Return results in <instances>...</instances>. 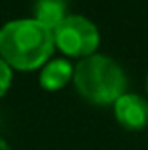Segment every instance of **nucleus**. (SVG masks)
<instances>
[{"mask_svg": "<svg viewBox=\"0 0 148 150\" xmlns=\"http://www.w3.org/2000/svg\"><path fill=\"white\" fill-rule=\"evenodd\" d=\"M55 51L53 30L36 19H15L0 29V59L11 70L42 69Z\"/></svg>", "mask_w": 148, "mask_h": 150, "instance_id": "1", "label": "nucleus"}, {"mask_svg": "<svg viewBox=\"0 0 148 150\" xmlns=\"http://www.w3.org/2000/svg\"><path fill=\"white\" fill-rule=\"evenodd\" d=\"M72 82L78 93L93 105H114L127 93V76L118 61L108 55H89L74 67Z\"/></svg>", "mask_w": 148, "mask_h": 150, "instance_id": "2", "label": "nucleus"}, {"mask_svg": "<svg viewBox=\"0 0 148 150\" xmlns=\"http://www.w3.org/2000/svg\"><path fill=\"white\" fill-rule=\"evenodd\" d=\"M55 48L63 51L68 57L85 59L89 55H95L101 44L99 29L93 21H89L84 15H68L55 30H53Z\"/></svg>", "mask_w": 148, "mask_h": 150, "instance_id": "3", "label": "nucleus"}, {"mask_svg": "<svg viewBox=\"0 0 148 150\" xmlns=\"http://www.w3.org/2000/svg\"><path fill=\"white\" fill-rule=\"evenodd\" d=\"M114 118L122 127L141 131L148 127V101L137 93H123L114 103Z\"/></svg>", "mask_w": 148, "mask_h": 150, "instance_id": "4", "label": "nucleus"}, {"mask_svg": "<svg viewBox=\"0 0 148 150\" xmlns=\"http://www.w3.org/2000/svg\"><path fill=\"white\" fill-rule=\"evenodd\" d=\"M74 76V67L68 59H49L40 69V86L48 91L63 89Z\"/></svg>", "mask_w": 148, "mask_h": 150, "instance_id": "5", "label": "nucleus"}, {"mask_svg": "<svg viewBox=\"0 0 148 150\" xmlns=\"http://www.w3.org/2000/svg\"><path fill=\"white\" fill-rule=\"evenodd\" d=\"M68 15L70 13H68L67 0H36L32 19L48 27L49 30H55Z\"/></svg>", "mask_w": 148, "mask_h": 150, "instance_id": "6", "label": "nucleus"}, {"mask_svg": "<svg viewBox=\"0 0 148 150\" xmlns=\"http://www.w3.org/2000/svg\"><path fill=\"white\" fill-rule=\"evenodd\" d=\"M10 86H11V69L0 59V99L8 93Z\"/></svg>", "mask_w": 148, "mask_h": 150, "instance_id": "7", "label": "nucleus"}, {"mask_svg": "<svg viewBox=\"0 0 148 150\" xmlns=\"http://www.w3.org/2000/svg\"><path fill=\"white\" fill-rule=\"evenodd\" d=\"M0 150H11V148H10V144H8L6 141H2V139H0Z\"/></svg>", "mask_w": 148, "mask_h": 150, "instance_id": "8", "label": "nucleus"}, {"mask_svg": "<svg viewBox=\"0 0 148 150\" xmlns=\"http://www.w3.org/2000/svg\"><path fill=\"white\" fill-rule=\"evenodd\" d=\"M146 93H148V74H146Z\"/></svg>", "mask_w": 148, "mask_h": 150, "instance_id": "9", "label": "nucleus"}]
</instances>
